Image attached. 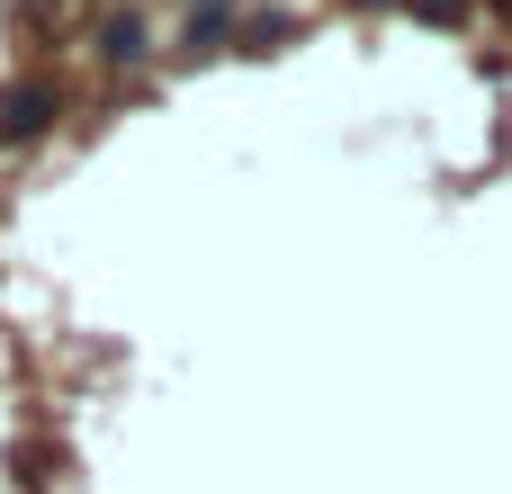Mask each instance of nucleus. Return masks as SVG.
I'll list each match as a JSON object with an SVG mask.
<instances>
[{
  "mask_svg": "<svg viewBox=\"0 0 512 494\" xmlns=\"http://www.w3.org/2000/svg\"><path fill=\"white\" fill-rule=\"evenodd\" d=\"M504 9H512V0H504Z\"/></svg>",
  "mask_w": 512,
  "mask_h": 494,
  "instance_id": "39448f33",
  "label": "nucleus"
},
{
  "mask_svg": "<svg viewBox=\"0 0 512 494\" xmlns=\"http://www.w3.org/2000/svg\"><path fill=\"white\" fill-rule=\"evenodd\" d=\"M207 9H216V0H207Z\"/></svg>",
  "mask_w": 512,
  "mask_h": 494,
  "instance_id": "20e7f679",
  "label": "nucleus"
},
{
  "mask_svg": "<svg viewBox=\"0 0 512 494\" xmlns=\"http://www.w3.org/2000/svg\"><path fill=\"white\" fill-rule=\"evenodd\" d=\"M414 18H423V27H450V18H459V0H414Z\"/></svg>",
  "mask_w": 512,
  "mask_h": 494,
  "instance_id": "7ed1b4c3",
  "label": "nucleus"
},
{
  "mask_svg": "<svg viewBox=\"0 0 512 494\" xmlns=\"http://www.w3.org/2000/svg\"><path fill=\"white\" fill-rule=\"evenodd\" d=\"M99 63H117V72L144 63V18H135V9H117V18L99 27Z\"/></svg>",
  "mask_w": 512,
  "mask_h": 494,
  "instance_id": "f03ea898",
  "label": "nucleus"
},
{
  "mask_svg": "<svg viewBox=\"0 0 512 494\" xmlns=\"http://www.w3.org/2000/svg\"><path fill=\"white\" fill-rule=\"evenodd\" d=\"M54 108H63V99H54L45 81H9V90H0V144L45 135V126H54Z\"/></svg>",
  "mask_w": 512,
  "mask_h": 494,
  "instance_id": "f257e3e1",
  "label": "nucleus"
}]
</instances>
